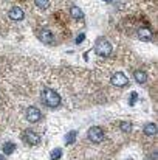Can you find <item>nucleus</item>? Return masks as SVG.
Returning <instances> with one entry per match:
<instances>
[{
    "instance_id": "obj_1",
    "label": "nucleus",
    "mask_w": 158,
    "mask_h": 160,
    "mask_svg": "<svg viewBox=\"0 0 158 160\" xmlns=\"http://www.w3.org/2000/svg\"><path fill=\"white\" fill-rule=\"evenodd\" d=\"M42 101L48 107H57L60 104V97L53 89H44L42 90Z\"/></svg>"
},
{
    "instance_id": "obj_2",
    "label": "nucleus",
    "mask_w": 158,
    "mask_h": 160,
    "mask_svg": "<svg viewBox=\"0 0 158 160\" xmlns=\"http://www.w3.org/2000/svg\"><path fill=\"white\" fill-rule=\"evenodd\" d=\"M95 52L99 56H108L112 53V44L107 39H98V42L95 45Z\"/></svg>"
},
{
    "instance_id": "obj_3",
    "label": "nucleus",
    "mask_w": 158,
    "mask_h": 160,
    "mask_svg": "<svg viewBox=\"0 0 158 160\" xmlns=\"http://www.w3.org/2000/svg\"><path fill=\"white\" fill-rule=\"evenodd\" d=\"M89 140L93 142V143H101L104 140V131L99 128V126H93L89 129Z\"/></svg>"
},
{
    "instance_id": "obj_4",
    "label": "nucleus",
    "mask_w": 158,
    "mask_h": 160,
    "mask_svg": "<svg viewBox=\"0 0 158 160\" xmlns=\"http://www.w3.org/2000/svg\"><path fill=\"white\" fill-rule=\"evenodd\" d=\"M22 140H23L25 143H28V145H39V143H41V137H39V134L33 132L31 129L23 131V134H22Z\"/></svg>"
},
{
    "instance_id": "obj_5",
    "label": "nucleus",
    "mask_w": 158,
    "mask_h": 160,
    "mask_svg": "<svg viewBox=\"0 0 158 160\" xmlns=\"http://www.w3.org/2000/svg\"><path fill=\"white\" fill-rule=\"evenodd\" d=\"M25 115H26V120L28 121H31V123H36V121H39L41 120V110L37 109V107H33L30 106L26 109V112H25Z\"/></svg>"
},
{
    "instance_id": "obj_6",
    "label": "nucleus",
    "mask_w": 158,
    "mask_h": 160,
    "mask_svg": "<svg viewBox=\"0 0 158 160\" xmlns=\"http://www.w3.org/2000/svg\"><path fill=\"white\" fill-rule=\"evenodd\" d=\"M127 82H129L127 76H126L124 73H121V72H118V73H115V75L112 76V84L116 86V87H124Z\"/></svg>"
},
{
    "instance_id": "obj_7",
    "label": "nucleus",
    "mask_w": 158,
    "mask_h": 160,
    "mask_svg": "<svg viewBox=\"0 0 158 160\" xmlns=\"http://www.w3.org/2000/svg\"><path fill=\"white\" fill-rule=\"evenodd\" d=\"M8 16H9L11 20H22V19L25 17L23 11H22L20 8H17V6H12V8L8 11Z\"/></svg>"
},
{
    "instance_id": "obj_8",
    "label": "nucleus",
    "mask_w": 158,
    "mask_h": 160,
    "mask_svg": "<svg viewBox=\"0 0 158 160\" xmlns=\"http://www.w3.org/2000/svg\"><path fill=\"white\" fill-rule=\"evenodd\" d=\"M39 39H41L44 44H53V42H54V36H53V33L50 30H41Z\"/></svg>"
},
{
    "instance_id": "obj_9",
    "label": "nucleus",
    "mask_w": 158,
    "mask_h": 160,
    "mask_svg": "<svg viewBox=\"0 0 158 160\" xmlns=\"http://www.w3.org/2000/svg\"><path fill=\"white\" fill-rule=\"evenodd\" d=\"M138 38L141 39V41H152V31L151 30H147V28H140L138 30Z\"/></svg>"
},
{
    "instance_id": "obj_10",
    "label": "nucleus",
    "mask_w": 158,
    "mask_h": 160,
    "mask_svg": "<svg viewBox=\"0 0 158 160\" xmlns=\"http://www.w3.org/2000/svg\"><path fill=\"white\" fill-rule=\"evenodd\" d=\"M70 14H71L73 19H82L84 17V12H82V9L79 6H71L70 8Z\"/></svg>"
},
{
    "instance_id": "obj_11",
    "label": "nucleus",
    "mask_w": 158,
    "mask_h": 160,
    "mask_svg": "<svg viewBox=\"0 0 158 160\" xmlns=\"http://www.w3.org/2000/svg\"><path fill=\"white\" fill-rule=\"evenodd\" d=\"M133 78H135V81L140 82V84L146 82V73H144L143 70H135V72H133Z\"/></svg>"
},
{
    "instance_id": "obj_12",
    "label": "nucleus",
    "mask_w": 158,
    "mask_h": 160,
    "mask_svg": "<svg viewBox=\"0 0 158 160\" xmlns=\"http://www.w3.org/2000/svg\"><path fill=\"white\" fill-rule=\"evenodd\" d=\"M144 134H146V135H155V134H157V124L147 123V124L144 126Z\"/></svg>"
},
{
    "instance_id": "obj_13",
    "label": "nucleus",
    "mask_w": 158,
    "mask_h": 160,
    "mask_svg": "<svg viewBox=\"0 0 158 160\" xmlns=\"http://www.w3.org/2000/svg\"><path fill=\"white\" fill-rule=\"evenodd\" d=\"M2 149H3V154H5V156H9V154H12V152L16 151V145H14V143H11V142H8V143H5V145H3V148H2Z\"/></svg>"
},
{
    "instance_id": "obj_14",
    "label": "nucleus",
    "mask_w": 158,
    "mask_h": 160,
    "mask_svg": "<svg viewBox=\"0 0 158 160\" xmlns=\"http://www.w3.org/2000/svg\"><path fill=\"white\" fill-rule=\"evenodd\" d=\"M76 135H78V132H76V131H71L70 134H67V137H65V142H67V145H70V143H74V140H76Z\"/></svg>"
},
{
    "instance_id": "obj_15",
    "label": "nucleus",
    "mask_w": 158,
    "mask_h": 160,
    "mask_svg": "<svg viewBox=\"0 0 158 160\" xmlns=\"http://www.w3.org/2000/svg\"><path fill=\"white\" fill-rule=\"evenodd\" d=\"M36 6H39L41 9H47L50 6V0H34Z\"/></svg>"
},
{
    "instance_id": "obj_16",
    "label": "nucleus",
    "mask_w": 158,
    "mask_h": 160,
    "mask_svg": "<svg viewBox=\"0 0 158 160\" xmlns=\"http://www.w3.org/2000/svg\"><path fill=\"white\" fill-rule=\"evenodd\" d=\"M119 128H121L124 132H130V131H132V124L127 123V121H121V123H119Z\"/></svg>"
},
{
    "instance_id": "obj_17",
    "label": "nucleus",
    "mask_w": 158,
    "mask_h": 160,
    "mask_svg": "<svg viewBox=\"0 0 158 160\" xmlns=\"http://www.w3.org/2000/svg\"><path fill=\"white\" fill-rule=\"evenodd\" d=\"M62 156V149L57 148V149H53L51 151V160H59Z\"/></svg>"
},
{
    "instance_id": "obj_18",
    "label": "nucleus",
    "mask_w": 158,
    "mask_h": 160,
    "mask_svg": "<svg viewBox=\"0 0 158 160\" xmlns=\"http://www.w3.org/2000/svg\"><path fill=\"white\" fill-rule=\"evenodd\" d=\"M135 101H136V93H135V92H133V95H132V97H130V104H133V103H135Z\"/></svg>"
},
{
    "instance_id": "obj_19",
    "label": "nucleus",
    "mask_w": 158,
    "mask_h": 160,
    "mask_svg": "<svg viewBox=\"0 0 158 160\" xmlns=\"http://www.w3.org/2000/svg\"><path fill=\"white\" fill-rule=\"evenodd\" d=\"M84 38H85L84 34H81V36H78V39H76V44H79L81 41H84Z\"/></svg>"
},
{
    "instance_id": "obj_20",
    "label": "nucleus",
    "mask_w": 158,
    "mask_h": 160,
    "mask_svg": "<svg viewBox=\"0 0 158 160\" xmlns=\"http://www.w3.org/2000/svg\"><path fill=\"white\" fill-rule=\"evenodd\" d=\"M105 2H113V0H105Z\"/></svg>"
}]
</instances>
